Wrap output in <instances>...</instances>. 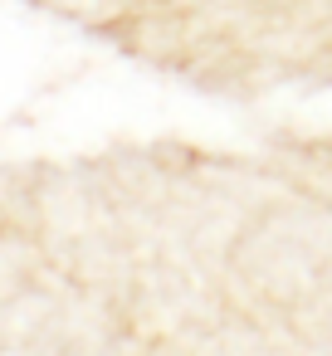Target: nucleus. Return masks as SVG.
Instances as JSON below:
<instances>
[]
</instances>
